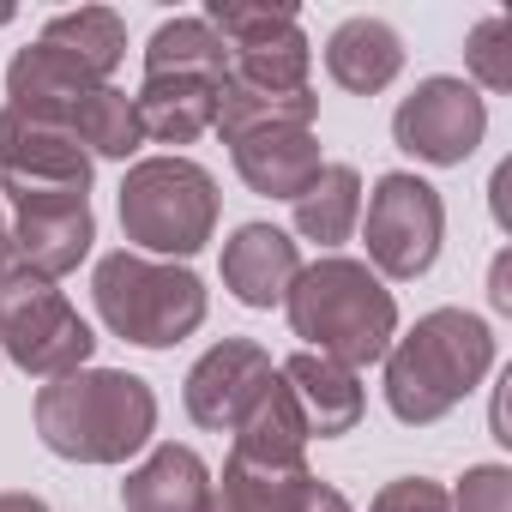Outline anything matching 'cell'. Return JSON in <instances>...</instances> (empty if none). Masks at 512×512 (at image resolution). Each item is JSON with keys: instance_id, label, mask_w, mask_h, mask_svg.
I'll list each match as a JSON object with an SVG mask.
<instances>
[{"instance_id": "1", "label": "cell", "mask_w": 512, "mask_h": 512, "mask_svg": "<svg viewBox=\"0 0 512 512\" xmlns=\"http://www.w3.org/2000/svg\"><path fill=\"white\" fill-rule=\"evenodd\" d=\"M37 434L73 464H127L157 434V392L127 368H79L37 392Z\"/></svg>"}, {"instance_id": "2", "label": "cell", "mask_w": 512, "mask_h": 512, "mask_svg": "<svg viewBox=\"0 0 512 512\" xmlns=\"http://www.w3.org/2000/svg\"><path fill=\"white\" fill-rule=\"evenodd\" d=\"M386 362V404L398 422L428 428L440 416H452L494 368V332L488 320L464 314V308H434L422 314L404 338H392Z\"/></svg>"}, {"instance_id": "3", "label": "cell", "mask_w": 512, "mask_h": 512, "mask_svg": "<svg viewBox=\"0 0 512 512\" xmlns=\"http://www.w3.org/2000/svg\"><path fill=\"white\" fill-rule=\"evenodd\" d=\"M284 308H290V332L308 338L314 356H332L350 374L380 362L392 350V338H398L392 290L362 260H344V253H326V260L302 266Z\"/></svg>"}, {"instance_id": "4", "label": "cell", "mask_w": 512, "mask_h": 512, "mask_svg": "<svg viewBox=\"0 0 512 512\" xmlns=\"http://www.w3.org/2000/svg\"><path fill=\"white\" fill-rule=\"evenodd\" d=\"M91 296H97L103 326L115 338L139 344V350H169V344H181L205 326V284L187 266L145 260L133 247L97 260Z\"/></svg>"}, {"instance_id": "5", "label": "cell", "mask_w": 512, "mask_h": 512, "mask_svg": "<svg viewBox=\"0 0 512 512\" xmlns=\"http://www.w3.org/2000/svg\"><path fill=\"white\" fill-rule=\"evenodd\" d=\"M121 229L133 241V253H169L187 260L199 253L217 229V181L211 169H199L193 157H145L127 169L121 181Z\"/></svg>"}, {"instance_id": "6", "label": "cell", "mask_w": 512, "mask_h": 512, "mask_svg": "<svg viewBox=\"0 0 512 512\" xmlns=\"http://www.w3.org/2000/svg\"><path fill=\"white\" fill-rule=\"evenodd\" d=\"M91 350L97 332L49 278H37L19 260L0 266V356L37 380H67L91 362Z\"/></svg>"}, {"instance_id": "7", "label": "cell", "mask_w": 512, "mask_h": 512, "mask_svg": "<svg viewBox=\"0 0 512 512\" xmlns=\"http://www.w3.org/2000/svg\"><path fill=\"white\" fill-rule=\"evenodd\" d=\"M91 151L67 121H43L25 109H0V187L13 205L37 199H91Z\"/></svg>"}, {"instance_id": "8", "label": "cell", "mask_w": 512, "mask_h": 512, "mask_svg": "<svg viewBox=\"0 0 512 512\" xmlns=\"http://www.w3.org/2000/svg\"><path fill=\"white\" fill-rule=\"evenodd\" d=\"M440 235H446V205L440 187H428L422 175H380L368 193V260L374 278H422L440 260Z\"/></svg>"}, {"instance_id": "9", "label": "cell", "mask_w": 512, "mask_h": 512, "mask_svg": "<svg viewBox=\"0 0 512 512\" xmlns=\"http://www.w3.org/2000/svg\"><path fill=\"white\" fill-rule=\"evenodd\" d=\"M205 25L229 49V73L247 85H272V91H308L314 49L302 37L296 7H253V0H211Z\"/></svg>"}, {"instance_id": "10", "label": "cell", "mask_w": 512, "mask_h": 512, "mask_svg": "<svg viewBox=\"0 0 512 512\" xmlns=\"http://www.w3.org/2000/svg\"><path fill=\"white\" fill-rule=\"evenodd\" d=\"M482 133H488V103L476 97V85L446 79V73L422 79L392 115L398 151H410L416 163H434V169H458L482 145Z\"/></svg>"}, {"instance_id": "11", "label": "cell", "mask_w": 512, "mask_h": 512, "mask_svg": "<svg viewBox=\"0 0 512 512\" xmlns=\"http://www.w3.org/2000/svg\"><path fill=\"white\" fill-rule=\"evenodd\" d=\"M272 374H278L272 356L253 344V338H223V344H211V350L193 362V374H187V416H193L199 428H211V434H229V428L247 416V404L266 392Z\"/></svg>"}, {"instance_id": "12", "label": "cell", "mask_w": 512, "mask_h": 512, "mask_svg": "<svg viewBox=\"0 0 512 512\" xmlns=\"http://www.w3.org/2000/svg\"><path fill=\"white\" fill-rule=\"evenodd\" d=\"M7 235H13V260L55 284L91 253L97 217H91V199H37V205H19Z\"/></svg>"}, {"instance_id": "13", "label": "cell", "mask_w": 512, "mask_h": 512, "mask_svg": "<svg viewBox=\"0 0 512 512\" xmlns=\"http://www.w3.org/2000/svg\"><path fill=\"white\" fill-rule=\"evenodd\" d=\"M302 272V247L278 223H241L223 241V290L241 308H278Z\"/></svg>"}, {"instance_id": "14", "label": "cell", "mask_w": 512, "mask_h": 512, "mask_svg": "<svg viewBox=\"0 0 512 512\" xmlns=\"http://www.w3.org/2000/svg\"><path fill=\"white\" fill-rule=\"evenodd\" d=\"M229 151H235V175H241L253 193L290 199V205H296V199L308 193V181L326 169L314 127H260V133L235 139Z\"/></svg>"}, {"instance_id": "15", "label": "cell", "mask_w": 512, "mask_h": 512, "mask_svg": "<svg viewBox=\"0 0 512 512\" xmlns=\"http://www.w3.org/2000/svg\"><path fill=\"white\" fill-rule=\"evenodd\" d=\"M278 374H284V386L296 392L308 434H320V440H338V434H350V428L362 422V386H356V374H350V368H338L332 356L296 350V356H290Z\"/></svg>"}, {"instance_id": "16", "label": "cell", "mask_w": 512, "mask_h": 512, "mask_svg": "<svg viewBox=\"0 0 512 512\" xmlns=\"http://www.w3.org/2000/svg\"><path fill=\"white\" fill-rule=\"evenodd\" d=\"M127 512H211V470L193 446H157L127 482H121Z\"/></svg>"}, {"instance_id": "17", "label": "cell", "mask_w": 512, "mask_h": 512, "mask_svg": "<svg viewBox=\"0 0 512 512\" xmlns=\"http://www.w3.org/2000/svg\"><path fill=\"white\" fill-rule=\"evenodd\" d=\"M326 73L356 91V97H374L386 91L398 73H404V37L386 25V19H344L332 37H326Z\"/></svg>"}, {"instance_id": "18", "label": "cell", "mask_w": 512, "mask_h": 512, "mask_svg": "<svg viewBox=\"0 0 512 512\" xmlns=\"http://www.w3.org/2000/svg\"><path fill=\"white\" fill-rule=\"evenodd\" d=\"M217 91L211 79H181V73H157L139 85L133 109H139V133L151 145H193L211 121H217Z\"/></svg>"}, {"instance_id": "19", "label": "cell", "mask_w": 512, "mask_h": 512, "mask_svg": "<svg viewBox=\"0 0 512 512\" xmlns=\"http://www.w3.org/2000/svg\"><path fill=\"white\" fill-rule=\"evenodd\" d=\"M235 434V452L241 458H266V464H308V422H302V404L296 392L284 386V374L266 380V392L247 404V416L229 428Z\"/></svg>"}, {"instance_id": "20", "label": "cell", "mask_w": 512, "mask_h": 512, "mask_svg": "<svg viewBox=\"0 0 512 512\" xmlns=\"http://www.w3.org/2000/svg\"><path fill=\"white\" fill-rule=\"evenodd\" d=\"M308 488H314L308 464H266L229 452L223 482H211V512H296Z\"/></svg>"}, {"instance_id": "21", "label": "cell", "mask_w": 512, "mask_h": 512, "mask_svg": "<svg viewBox=\"0 0 512 512\" xmlns=\"http://www.w3.org/2000/svg\"><path fill=\"white\" fill-rule=\"evenodd\" d=\"M97 91V79H85L73 61H61L55 49L31 43L13 55L7 67V109H25V115H43V121H67V109Z\"/></svg>"}, {"instance_id": "22", "label": "cell", "mask_w": 512, "mask_h": 512, "mask_svg": "<svg viewBox=\"0 0 512 512\" xmlns=\"http://www.w3.org/2000/svg\"><path fill=\"white\" fill-rule=\"evenodd\" d=\"M320 115V97L314 91H272V85H247V79H223L217 91V133L223 145L247 139V133H260V127H314Z\"/></svg>"}, {"instance_id": "23", "label": "cell", "mask_w": 512, "mask_h": 512, "mask_svg": "<svg viewBox=\"0 0 512 512\" xmlns=\"http://www.w3.org/2000/svg\"><path fill=\"white\" fill-rule=\"evenodd\" d=\"M37 43L55 49L61 61H73L85 79L109 85V73H115L121 55H127V25H121V13H109V7H79V13H55Z\"/></svg>"}, {"instance_id": "24", "label": "cell", "mask_w": 512, "mask_h": 512, "mask_svg": "<svg viewBox=\"0 0 512 512\" xmlns=\"http://www.w3.org/2000/svg\"><path fill=\"white\" fill-rule=\"evenodd\" d=\"M157 73H181V79H229V49L205 19H163L145 43V79Z\"/></svg>"}, {"instance_id": "25", "label": "cell", "mask_w": 512, "mask_h": 512, "mask_svg": "<svg viewBox=\"0 0 512 512\" xmlns=\"http://www.w3.org/2000/svg\"><path fill=\"white\" fill-rule=\"evenodd\" d=\"M356 223H362V175L350 163H326L308 181V193L296 199V235H308L320 247H338V241L356 235Z\"/></svg>"}, {"instance_id": "26", "label": "cell", "mask_w": 512, "mask_h": 512, "mask_svg": "<svg viewBox=\"0 0 512 512\" xmlns=\"http://www.w3.org/2000/svg\"><path fill=\"white\" fill-rule=\"evenodd\" d=\"M67 127H73V139L91 151V163H97V157H115V163H127V157L145 145L133 97H127V91H115V85H97V91H85V97L67 109Z\"/></svg>"}, {"instance_id": "27", "label": "cell", "mask_w": 512, "mask_h": 512, "mask_svg": "<svg viewBox=\"0 0 512 512\" xmlns=\"http://www.w3.org/2000/svg\"><path fill=\"white\" fill-rule=\"evenodd\" d=\"M464 67L482 91H512V25L500 13L476 19V31L464 37Z\"/></svg>"}, {"instance_id": "28", "label": "cell", "mask_w": 512, "mask_h": 512, "mask_svg": "<svg viewBox=\"0 0 512 512\" xmlns=\"http://www.w3.org/2000/svg\"><path fill=\"white\" fill-rule=\"evenodd\" d=\"M452 512H512V470L506 464H470L458 476Z\"/></svg>"}, {"instance_id": "29", "label": "cell", "mask_w": 512, "mask_h": 512, "mask_svg": "<svg viewBox=\"0 0 512 512\" xmlns=\"http://www.w3.org/2000/svg\"><path fill=\"white\" fill-rule=\"evenodd\" d=\"M368 512H452V494L440 482H428V476H398V482H386L374 494Z\"/></svg>"}, {"instance_id": "30", "label": "cell", "mask_w": 512, "mask_h": 512, "mask_svg": "<svg viewBox=\"0 0 512 512\" xmlns=\"http://www.w3.org/2000/svg\"><path fill=\"white\" fill-rule=\"evenodd\" d=\"M488 302H494L500 314H512V253H500V260H494V278H488Z\"/></svg>"}, {"instance_id": "31", "label": "cell", "mask_w": 512, "mask_h": 512, "mask_svg": "<svg viewBox=\"0 0 512 512\" xmlns=\"http://www.w3.org/2000/svg\"><path fill=\"white\" fill-rule=\"evenodd\" d=\"M296 512H350V500H344L332 482H314V488L302 494V506H296Z\"/></svg>"}, {"instance_id": "32", "label": "cell", "mask_w": 512, "mask_h": 512, "mask_svg": "<svg viewBox=\"0 0 512 512\" xmlns=\"http://www.w3.org/2000/svg\"><path fill=\"white\" fill-rule=\"evenodd\" d=\"M488 193H494V223H500V229H512V217H506V193H512V163H500V169H494V187H488Z\"/></svg>"}, {"instance_id": "33", "label": "cell", "mask_w": 512, "mask_h": 512, "mask_svg": "<svg viewBox=\"0 0 512 512\" xmlns=\"http://www.w3.org/2000/svg\"><path fill=\"white\" fill-rule=\"evenodd\" d=\"M0 512H49V500L31 494V488H7V494H0Z\"/></svg>"}, {"instance_id": "34", "label": "cell", "mask_w": 512, "mask_h": 512, "mask_svg": "<svg viewBox=\"0 0 512 512\" xmlns=\"http://www.w3.org/2000/svg\"><path fill=\"white\" fill-rule=\"evenodd\" d=\"M13 260V235H7V217H0V266Z\"/></svg>"}, {"instance_id": "35", "label": "cell", "mask_w": 512, "mask_h": 512, "mask_svg": "<svg viewBox=\"0 0 512 512\" xmlns=\"http://www.w3.org/2000/svg\"><path fill=\"white\" fill-rule=\"evenodd\" d=\"M0 25H13V7H0Z\"/></svg>"}]
</instances>
